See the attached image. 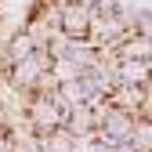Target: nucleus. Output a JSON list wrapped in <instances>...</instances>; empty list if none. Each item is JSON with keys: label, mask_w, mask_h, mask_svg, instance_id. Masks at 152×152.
<instances>
[{"label": "nucleus", "mask_w": 152, "mask_h": 152, "mask_svg": "<svg viewBox=\"0 0 152 152\" xmlns=\"http://www.w3.org/2000/svg\"><path fill=\"white\" fill-rule=\"evenodd\" d=\"M91 22H94V7H83L76 0L62 7V36H69V40H87Z\"/></svg>", "instance_id": "nucleus-4"}, {"label": "nucleus", "mask_w": 152, "mask_h": 152, "mask_svg": "<svg viewBox=\"0 0 152 152\" xmlns=\"http://www.w3.org/2000/svg\"><path fill=\"white\" fill-rule=\"evenodd\" d=\"M134 120H138V116H130V112H123V109L112 105V109L105 112V120L98 123V138H102L105 145H120V141H127V138H130V130H134Z\"/></svg>", "instance_id": "nucleus-3"}, {"label": "nucleus", "mask_w": 152, "mask_h": 152, "mask_svg": "<svg viewBox=\"0 0 152 152\" xmlns=\"http://www.w3.org/2000/svg\"><path fill=\"white\" fill-rule=\"evenodd\" d=\"M152 80V62H116V83L145 87Z\"/></svg>", "instance_id": "nucleus-8"}, {"label": "nucleus", "mask_w": 152, "mask_h": 152, "mask_svg": "<svg viewBox=\"0 0 152 152\" xmlns=\"http://www.w3.org/2000/svg\"><path fill=\"white\" fill-rule=\"evenodd\" d=\"M134 33H141V36H148V40H152V11H138Z\"/></svg>", "instance_id": "nucleus-12"}, {"label": "nucleus", "mask_w": 152, "mask_h": 152, "mask_svg": "<svg viewBox=\"0 0 152 152\" xmlns=\"http://www.w3.org/2000/svg\"><path fill=\"white\" fill-rule=\"evenodd\" d=\"M109 102L116 105V109H123V112H130V116H141V112H145V87L116 83V87L109 91Z\"/></svg>", "instance_id": "nucleus-6"}, {"label": "nucleus", "mask_w": 152, "mask_h": 152, "mask_svg": "<svg viewBox=\"0 0 152 152\" xmlns=\"http://www.w3.org/2000/svg\"><path fill=\"white\" fill-rule=\"evenodd\" d=\"M58 102L65 105V112L76 109V105H87V102H91V91H87V83H83V76L58 83Z\"/></svg>", "instance_id": "nucleus-9"}, {"label": "nucleus", "mask_w": 152, "mask_h": 152, "mask_svg": "<svg viewBox=\"0 0 152 152\" xmlns=\"http://www.w3.org/2000/svg\"><path fill=\"white\" fill-rule=\"evenodd\" d=\"M112 152H138V148L130 145V141H120V145H112Z\"/></svg>", "instance_id": "nucleus-13"}, {"label": "nucleus", "mask_w": 152, "mask_h": 152, "mask_svg": "<svg viewBox=\"0 0 152 152\" xmlns=\"http://www.w3.org/2000/svg\"><path fill=\"white\" fill-rule=\"evenodd\" d=\"M112 54H116L120 62H152V40L141 36V33H127L123 40L116 44Z\"/></svg>", "instance_id": "nucleus-5"}, {"label": "nucleus", "mask_w": 152, "mask_h": 152, "mask_svg": "<svg viewBox=\"0 0 152 152\" xmlns=\"http://www.w3.org/2000/svg\"><path fill=\"white\" fill-rule=\"evenodd\" d=\"M76 4H83V7H98V0H76Z\"/></svg>", "instance_id": "nucleus-14"}, {"label": "nucleus", "mask_w": 152, "mask_h": 152, "mask_svg": "<svg viewBox=\"0 0 152 152\" xmlns=\"http://www.w3.org/2000/svg\"><path fill=\"white\" fill-rule=\"evenodd\" d=\"M130 145H134L138 152H152V120L148 116H138L134 120V130H130Z\"/></svg>", "instance_id": "nucleus-11"}, {"label": "nucleus", "mask_w": 152, "mask_h": 152, "mask_svg": "<svg viewBox=\"0 0 152 152\" xmlns=\"http://www.w3.org/2000/svg\"><path fill=\"white\" fill-rule=\"evenodd\" d=\"M65 130H69V134H76V138H87V134H94V130H98V120H94L91 102L69 109V116H65Z\"/></svg>", "instance_id": "nucleus-7"}, {"label": "nucleus", "mask_w": 152, "mask_h": 152, "mask_svg": "<svg viewBox=\"0 0 152 152\" xmlns=\"http://www.w3.org/2000/svg\"><path fill=\"white\" fill-rule=\"evenodd\" d=\"M65 105L58 102V94H33L26 105V127L33 134H47V130L65 127Z\"/></svg>", "instance_id": "nucleus-1"}, {"label": "nucleus", "mask_w": 152, "mask_h": 152, "mask_svg": "<svg viewBox=\"0 0 152 152\" xmlns=\"http://www.w3.org/2000/svg\"><path fill=\"white\" fill-rule=\"evenodd\" d=\"M51 65H54V58H51L47 51H33L29 58L15 62V65L7 69V83H11V87H18L22 94H33V91H36V83H40V76H44V72H51Z\"/></svg>", "instance_id": "nucleus-2"}, {"label": "nucleus", "mask_w": 152, "mask_h": 152, "mask_svg": "<svg viewBox=\"0 0 152 152\" xmlns=\"http://www.w3.org/2000/svg\"><path fill=\"white\" fill-rule=\"evenodd\" d=\"M33 51H40V47L33 44V36H29L26 29H18L15 36H7V44H4V54H7V65H15V62L29 58Z\"/></svg>", "instance_id": "nucleus-10"}]
</instances>
